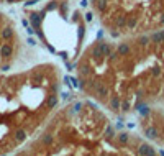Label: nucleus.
I'll use <instances>...</instances> for the list:
<instances>
[{"instance_id": "f03ea898", "label": "nucleus", "mask_w": 164, "mask_h": 156, "mask_svg": "<svg viewBox=\"0 0 164 156\" xmlns=\"http://www.w3.org/2000/svg\"><path fill=\"white\" fill-rule=\"evenodd\" d=\"M23 155H156L151 143L121 127L105 109L81 94L53 112Z\"/></svg>"}, {"instance_id": "7ed1b4c3", "label": "nucleus", "mask_w": 164, "mask_h": 156, "mask_svg": "<svg viewBox=\"0 0 164 156\" xmlns=\"http://www.w3.org/2000/svg\"><path fill=\"white\" fill-rule=\"evenodd\" d=\"M102 30L112 38L154 33L164 28V0H89Z\"/></svg>"}, {"instance_id": "f257e3e1", "label": "nucleus", "mask_w": 164, "mask_h": 156, "mask_svg": "<svg viewBox=\"0 0 164 156\" xmlns=\"http://www.w3.org/2000/svg\"><path fill=\"white\" fill-rule=\"evenodd\" d=\"M75 81L121 127L164 148V28L90 41L75 61Z\"/></svg>"}, {"instance_id": "20e7f679", "label": "nucleus", "mask_w": 164, "mask_h": 156, "mask_svg": "<svg viewBox=\"0 0 164 156\" xmlns=\"http://www.w3.org/2000/svg\"><path fill=\"white\" fill-rule=\"evenodd\" d=\"M0 2H5V4H18V2H23L25 5H33V4L41 2V0H0Z\"/></svg>"}]
</instances>
